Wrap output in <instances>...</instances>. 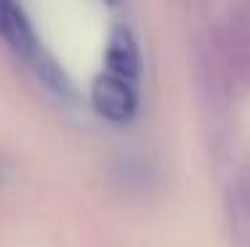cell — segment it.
<instances>
[{"instance_id":"cell-5","label":"cell","mask_w":250,"mask_h":247,"mask_svg":"<svg viewBox=\"0 0 250 247\" xmlns=\"http://www.w3.org/2000/svg\"><path fill=\"white\" fill-rule=\"evenodd\" d=\"M29 67H32L35 77L43 82L51 93H56V96H62V98L75 96V85H72V80H69V75L59 67V61L48 54V51H43V48L35 51V54L29 56Z\"/></svg>"},{"instance_id":"cell-2","label":"cell","mask_w":250,"mask_h":247,"mask_svg":"<svg viewBox=\"0 0 250 247\" xmlns=\"http://www.w3.org/2000/svg\"><path fill=\"white\" fill-rule=\"evenodd\" d=\"M221 61L237 85L250 88V16L234 14L221 29Z\"/></svg>"},{"instance_id":"cell-1","label":"cell","mask_w":250,"mask_h":247,"mask_svg":"<svg viewBox=\"0 0 250 247\" xmlns=\"http://www.w3.org/2000/svg\"><path fill=\"white\" fill-rule=\"evenodd\" d=\"M91 101L104 120L117 122V125L130 122L136 117V109H139V98H136L130 80L117 77L112 72L96 77L91 88Z\"/></svg>"},{"instance_id":"cell-6","label":"cell","mask_w":250,"mask_h":247,"mask_svg":"<svg viewBox=\"0 0 250 247\" xmlns=\"http://www.w3.org/2000/svg\"><path fill=\"white\" fill-rule=\"evenodd\" d=\"M106 5H120V0H104Z\"/></svg>"},{"instance_id":"cell-3","label":"cell","mask_w":250,"mask_h":247,"mask_svg":"<svg viewBox=\"0 0 250 247\" xmlns=\"http://www.w3.org/2000/svg\"><path fill=\"white\" fill-rule=\"evenodd\" d=\"M0 38L8 43V48L16 56L27 58V61L40 48L38 38H35V29L29 24L19 0H0Z\"/></svg>"},{"instance_id":"cell-4","label":"cell","mask_w":250,"mask_h":247,"mask_svg":"<svg viewBox=\"0 0 250 247\" xmlns=\"http://www.w3.org/2000/svg\"><path fill=\"white\" fill-rule=\"evenodd\" d=\"M106 67L112 75L125 80H136L141 75V54L136 38L128 27H115L109 32V45H106Z\"/></svg>"}]
</instances>
